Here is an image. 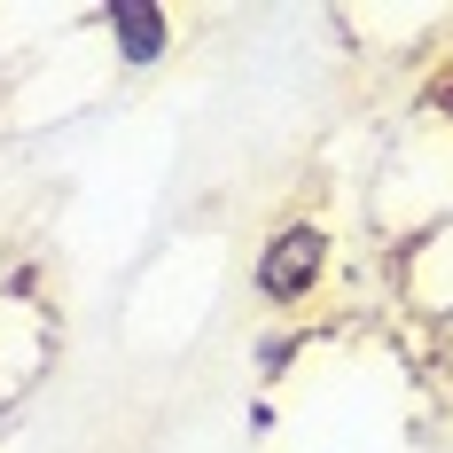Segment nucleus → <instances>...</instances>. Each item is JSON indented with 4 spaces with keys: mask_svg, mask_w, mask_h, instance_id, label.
<instances>
[{
    "mask_svg": "<svg viewBox=\"0 0 453 453\" xmlns=\"http://www.w3.org/2000/svg\"><path fill=\"white\" fill-rule=\"evenodd\" d=\"M102 32H110V55H118L126 71H157V63L173 55V8H157V0H118V8H102Z\"/></svg>",
    "mask_w": 453,
    "mask_h": 453,
    "instance_id": "2",
    "label": "nucleus"
},
{
    "mask_svg": "<svg viewBox=\"0 0 453 453\" xmlns=\"http://www.w3.org/2000/svg\"><path fill=\"white\" fill-rule=\"evenodd\" d=\"M422 118H438L453 134V63H438V79H430V94H422Z\"/></svg>",
    "mask_w": 453,
    "mask_h": 453,
    "instance_id": "3",
    "label": "nucleus"
},
{
    "mask_svg": "<svg viewBox=\"0 0 453 453\" xmlns=\"http://www.w3.org/2000/svg\"><path fill=\"white\" fill-rule=\"evenodd\" d=\"M328 273H336V234H328V219H281L258 242V258H250V289H258V305H273V313H297V305H313L320 289H328Z\"/></svg>",
    "mask_w": 453,
    "mask_h": 453,
    "instance_id": "1",
    "label": "nucleus"
}]
</instances>
